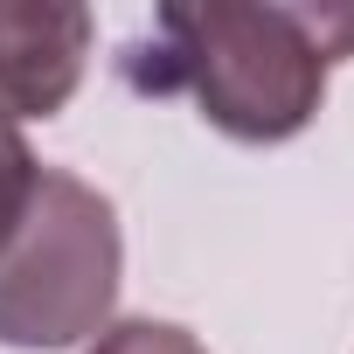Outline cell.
Masks as SVG:
<instances>
[{
  "label": "cell",
  "mask_w": 354,
  "mask_h": 354,
  "mask_svg": "<svg viewBox=\"0 0 354 354\" xmlns=\"http://www.w3.org/2000/svg\"><path fill=\"white\" fill-rule=\"evenodd\" d=\"M354 56V8L319 0H167L153 35L125 42L118 70L146 97L188 91L223 139L285 146L299 139L319 104L333 63Z\"/></svg>",
  "instance_id": "1"
},
{
  "label": "cell",
  "mask_w": 354,
  "mask_h": 354,
  "mask_svg": "<svg viewBox=\"0 0 354 354\" xmlns=\"http://www.w3.org/2000/svg\"><path fill=\"white\" fill-rule=\"evenodd\" d=\"M125 278L118 209L63 167H42V181L21 223L0 243V347L56 354L111 326Z\"/></svg>",
  "instance_id": "2"
},
{
  "label": "cell",
  "mask_w": 354,
  "mask_h": 354,
  "mask_svg": "<svg viewBox=\"0 0 354 354\" xmlns=\"http://www.w3.org/2000/svg\"><path fill=\"white\" fill-rule=\"evenodd\" d=\"M91 15L84 8H0V118H56L84 84Z\"/></svg>",
  "instance_id": "3"
},
{
  "label": "cell",
  "mask_w": 354,
  "mask_h": 354,
  "mask_svg": "<svg viewBox=\"0 0 354 354\" xmlns=\"http://www.w3.org/2000/svg\"><path fill=\"white\" fill-rule=\"evenodd\" d=\"M35 181H42V160L28 153V139H21L15 118H0V243H8V230L21 223Z\"/></svg>",
  "instance_id": "4"
},
{
  "label": "cell",
  "mask_w": 354,
  "mask_h": 354,
  "mask_svg": "<svg viewBox=\"0 0 354 354\" xmlns=\"http://www.w3.org/2000/svg\"><path fill=\"white\" fill-rule=\"evenodd\" d=\"M91 354H209L188 326H174V319H111Z\"/></svg>",
  "instance_id": "5"
}]
</instances>
